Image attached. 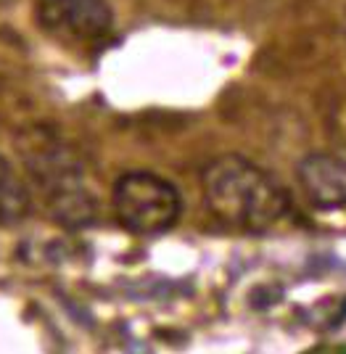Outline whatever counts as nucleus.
<instances>
[{"label":"nucleus","mask_w":346,"mask_h":354,"mask_svg":"<svg viewBox=\"0 0 346 354\" xmlns=\"http://www.w3.org/2000/svg\"><path fill=\"white\" fill-rule=\"evenodd\" d=\"M204 201L217 220L241 233H267L291 209L278 177L238 153H225L201 175Z\"/></svg>","instance_id":"f257e3e1"},{"label":"nucleus","mask_w":346,"mask_h":354,"mask_svg":"<svg viewBox=\"0 0 346 354\" xmlns=\"http://www.w3.org/2000/svg\"><path fill=\"white\" fill-rule=\"evenodd\" d=\"M32 183L43 193L50 217L64 227H88L98 217V201L85 183L77 153L56 133L35 127L19 140Z\"/></svg>","instance_id":"f03ea898"},{"label":"nucleus","mask_w":346,"mask_h":354,"mask_svg":"<svg viewBox=\"0 0 346 354\" xmlns=\"http://www.w3.org/2000/svg\"><path fill=\"white\" fill-rule=\"evenodd\" d=\"M111 207L119 225L140 238L162 236L172 230L182 214L180 191L156 172L133 169L114 183Z\"/></svg>","instance_id":"7ed1b4c3"},{"label":"nucleus","mask_w":346,"mask_h":354,"mask_svg":"<svg viewBox=\"0 0 346 354\" xmlns=\"http://www.w3.org/2000/svg\"><path fill=\"white\" fill-rule=\"evenodd\" d=\"M40 30L69 45L101 43L114 27L108 0H35Z\"/></svg>","instance_id":"20e7f679"},{"label":"nucleus","mask_w":346,"mask_h":354,"mask_svg":"<svg viewBox=\"0 0 346 354\" xmlns=\"http://www.w3.org/2000/svg\"><path fill=\"white\" fill-rule=\"evenodd\" d=\"M301 193L315 209H346V162L333 153H307L296 167Z\"/></svg>","instance_id":"39448f33"},{"label":"nucleus","mask_w":346,"mask_h":354,"mask_svg":"<svg viewBox=\"0 0 346 354\" xmlns=\"http://www.w3.org/2000/svg\"><path fill=\"white\" fill-rule=\"evenodd\" d=\"M32 193L14 164L0 153V225H19L30 214Z\"/></svg>","instance_id":"423d86ee"},{"label":"nucleus","mask_w":346,"mask_h":354,"mask_svg":"<svg viewBox=\"0 0 346 354\" xmlns=\"http://www.w3.org/2000/svg\"><path fill=\"white\" fill-rule=\"evenodd\" d=\"M344 37H346V19H344Z\"/></svg>","instance_id":"0eeeda50"}]
</instances>
